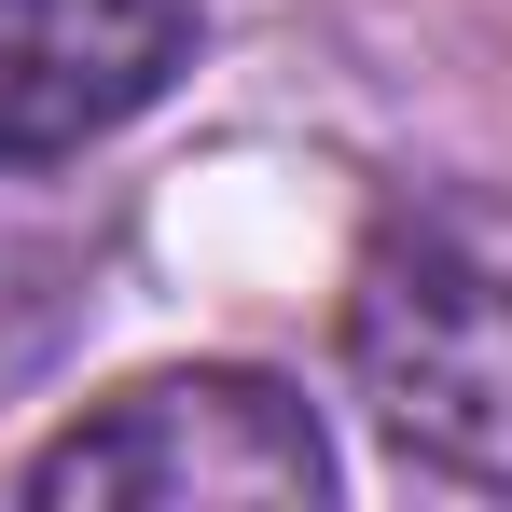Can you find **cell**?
<instances>
[{
	"label": "cell",
	"mask_w": 512,
	"mask_h": 512,
	"mask_svg": "<svg viewBox=\"0 0 512 512\" xmlns=\"http://www.w3.org/2000/svg\"><path fill=\"white\" fill-rule=\"evenodd\" d=\"M346 374L416 471L512 499V194L443 180L374 222L346 277Z\"/></svg>",
	"instance_id": "obj_1"
},
{
	"label": "cell",
	"mask_w": 512,
	"mask_h": 512,
	"mask_svg": "<svg viewBox=\"0 0 512 512\" xmlns=\"http://www.w3.org/2000/svg\"><path fill=\"white\" fill-rule=\"evenodd\" d=\"M28 499H139V512H180V499H333V443L319 416L277 388V374H139L111 388L84 429L42 443Z\"/></svg>",
	"instance_id": "obj_2"
},
{
	"label": "cell",
	"mask_w": 512,
	"mask_h": 512,
	"mask_svg": "<svg viewBox=\"0 0 512 512\" xmlns=\"http://www.w3.org/2000/svg\"><path fill=\"white\" fill-rule=\"evenodd\" d=\"M194 56V0H0V167L139 125Z\"/></svg>",
	"instance_id": "obj_3"
}]
</instances>
